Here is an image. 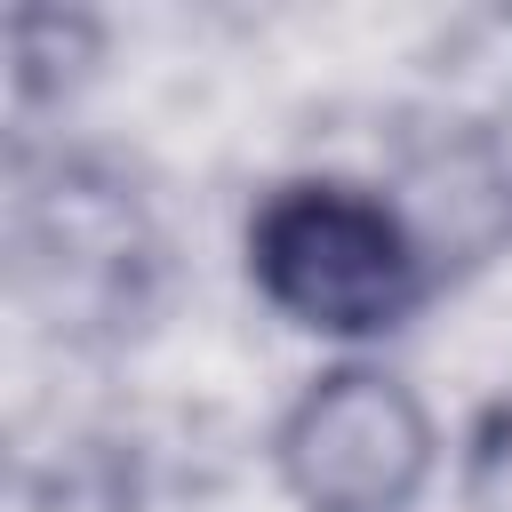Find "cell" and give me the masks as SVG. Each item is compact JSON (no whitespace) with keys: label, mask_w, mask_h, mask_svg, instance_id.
<instances>
[{"label":"cell","mask_w":512,"mask_h":512,"mask_svg":"<svg viewBox=\"0 0 512 512\" xmlns=\"http://www.w3.org/2000/svg\"><path fill=\"white\" fill-rule=\"evenodd\" d=\"M256 280L304 328H384L416 296V248L400 216L352 184H288L256 216Z\"/></svg>","instance_id":"1"},{"label":"cell","mask_w":512,"mask_h":512,"mask_svg":"<svg viewBox=\"0 0 512 512\" xmlns=\"http://www.w3.org/2000/svg\"><path fill=\"white\" fill-rule=\"evenodd\" d=\"M424 416L392 376L344 368L328 376L280 432L288 488L312 512H400L424 472Z\"/></svg>","instance_id":"2"}]
</instances>
